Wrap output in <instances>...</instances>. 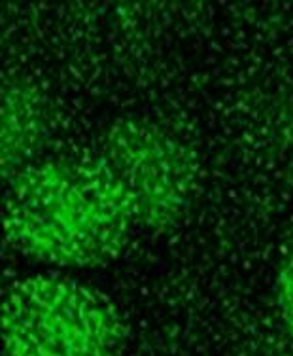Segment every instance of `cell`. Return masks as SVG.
Returning <instances> with one entry per match:
<instances>
[{"mask_svg": "<svg viewBox=\"0 0 293 356\" xmlns=\"http://www.w3.org/2000/svg\"><path fill=\"white\" fill-rule=\"evenodd\" d=\"M129 207L137 229L167 233L191 213L201 163L190 144L142 118H123L104 131L95 154Z\"/></svg>", "mask_w": 293, "mask_h": 356, "instance_id": "3957f363", "label": "cell"}, {"mask_svg": "<svg viewBox=\"0 0 293 356\" xmlns=\"http://www.w3.org/2000/svg\"><path fill=\"white\" fill-rule=\"evenodd\" d=\"M49 131L48 104L27 82H10L2 93V175L12 180L36 163Z\"/></svg>", "mask_w": 293, "mask_h": 356, "instance_id": "277c9868", "label": "cell"}, {"mask_svg": "<svg viewBox=\"0 0 293 356\" xmlns=\"http://www.w3.org/2000/svg\"><path fill=\"white\" fill-rule=\"evenodd\" d=\"M2 224L14 250L72 269L116 261L137 229L95 154L40 159L8 180Z\"/></svg>", "mask_w": 293, "mask_h": 356, "instance_id": "6da1fadb", "label": "cell"}, {"mask_svg": "<svg viewBox=\"0 0 293 356\" xmlns=\"http://www.w3.org/2000/svg\"><path fill=\"white\" fill-rule=\"evenodd\" d=\"M6 356H117L127 326L95 288L59 275L15 281L2 300Z\"/></svg>", "mask_w": 293, "mask_h": 356, "instance_id": "7a4b0ae2", "label": "cell"}, {"mask_svg": "<svg viewBox=\"0 0 293 356\" xmlns=\"http://www.w3.org/2000/svg\"><path fill=\"white\" fill-rule=\"evenodd\" d=\"M274 305L282 328L293 343V250L282 261L274 279Z\"/></svg>", "mask_w": 293, "mask_h": 356, "instance_id": "5b68a950", "label": "cell"}]
</instances>
